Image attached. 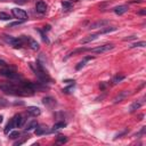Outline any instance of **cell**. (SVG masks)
I'll return each instance as SVG.
<instances>
[{"mask_svg": "<svg viewBox=\"0 0 146 146\" xmlns=\"http://www.w3.org/2000/svg\"><path fill=\"white\" fill-rule=\"evenodd\" d=\"M2 119H3V116H2V115H0V123L2 122Z\"/></svg>", "mask_w": 146, "mask_h": 146, "instance_id": "obj_36", "label": "cell"}, {"mask_svg": "<svg viewBox=\"0 0 146 146\" xmlns=\"http://www.w3.org/2000/svg\"><path fill=\"white\" fill-rule=\"evenodd\" d=\"M7 105H8V100H6L5 98L0 97V107H5Z\"/></svg>", "mask_w": 146, "mask_h": 146, "instance_id": "obj_29", "label": "cell"}, {"mask_svg": "<svg viewBox=\"0 0 146 146\" xmlns=\"http://www.w3.org/2000/svg\"><path fill=\"white\" fill-rule=\"evenodd\" d=\"M3 40L7 43H9L13 47H15V48H21L23 46V43H24L21 38L18 39V38H13V36H8V35H3Z\"/></svg>", "mask_w": 146, "mask_h": 146, "instance_id": "obj_5", "label": "cell"}, {"mask_svg": "<svg viewBox=\"0 0 146 146\" xmlns=\"http://www.w3.org/2000/svg\"><path fill=\"white\" fill-rule=\"evenodd\" d=\"M19 136H21V132H19V131H13V132L9 133V138H10V139H16V138H18Z\"/></svg>", "mask_w": 146, "mask_h": 146, "instance_id": "obj_26", "label": "cell"}, {"mask_svg": "<svg viewBox=\"0 0 146 146\" xmlns=\"http://www.w3.org/2000/svg\"><path fill=\"white\" fill-rule=\"evenodd\" d=\"M146 46V42L145 41H140V42H136V43H132L130 46V48H137V47H145Z\"/></svg>", "mask_w": 146, "mask_h": 146, "instance_id": "obj_25", "label": "cell"}, {"mask_svg": "<svg viewBox=\"0 0 146 146\" xmlns=\"http://www.w3.org/2000/svg\"><path fill=\"white\" fill-rule=\"evenodd\" d=\"M91 58H92V57H90V56H89V57H86V58H84V59H83L82 62H80V63H79V64H78V65L75 66V68H76L78 71H79V70H81V68H82V67H83V66L86 65L87 60H89V59H91Z\"/></svg>", "mask_w": 146, "mask_h": 146, "instance_id": "obj_22", "label": "cell"}, {"mask_svg": "<svg viewBox=\"0 0 146 146\" xmlns=\"http://www.w3.org/2000/svg\"><path fill=\"white\" fill-rule=\"evenodd\" d=\"M0 19H3V21H7V19H10V16L6 13H0Z\"/></svg>", "mask_w": 146, "mask_h": 146, "instance_id": "obj_28", "label": "cell"}, {"mask_svg": "<svg viewBox=\"0 0 146 146\" xmlns=\"http://www.w3.org/2000/svg\"><path fill=\"white\" fill-rule=\"evenodd\" d=\"M36 125H38V122H36L35 120H31V121H29V122L26 123V125H25V131H31V130L35 129Z\"/></svg>", "mask_w": 146, "mask_h": 146, "instance_id": "obj_18", "label": "cell"}, {"mask_svg": "<svg viewBox=\"0 0 146 146\" xmlns=\"http://www.w3.org/2000/svg\"><path fill=\"white\" fill-rule=\"evenodd\" d=\"M110 22L108 21H97L92 24L89 25V29H98V27H104L105 25H107Z\"/></svg>", "mask_w": 146, "mask_h": 146, "instance_id": "obj_17", "label": "cell"}, {"mask_svg": "<svg viewBox=\"0 0 146 146\" xmlns=\"http://www.w3.org/2000/svg\"><path fill=\"white\" fill-rule=\"evenodd\" d=\"M138 14H139V15H145V14H146V9H145V8H143L141 10H139V11H138Z\"/></svg>", "mask_w": 146, "mask_h": 146, "instance_id": "obj_33", "label": "cell"}, {"mask_svg": "<svg viewBox=\"0 0 146 146\" xmlns=\"http://www.w3.org/2000/svg\"><path fill=\"white\" fill-rule=\"evenodd\" d=\"M128 6H125V5H121V6H117V7H114L113 8V11L116 14V15H123L124 13H127L128 11Z\"/></svg>", "mask_w": 146, "mask_h": 146, "instance_id": "obj_13", "label": "cell"}, {"mask_svg": "<svg viewBox=\"0 0 146 146\" xmlns=\"http://www.w3.org/2000/svg\"><path fill=\"white\" fill-rule=\"evenodd\" d=\"M11 14L15 18L19 19V21H26L27 19V14L26 11H24L23 9H19V8H13L11 9Z\"/></svg>", "mask_w": 146, "mask_h": 146, "instance_id": "obj_6", "label": "cell"}, {"mask_svg": "<svg viewBox=\"0 0 146 146\" xmlns=\"http://www.w3.org/2000/svg\"><path fill=\"white\" fill-rule=\"evenodd\" d=\"M21 39L23 40V42H29V46H30L31 49H33V50H38L39 49V43L34 39H32L30 36H25V35H22Z\"/></svg>", "mask_w": 146, "mask_h": 146, "instance_id": "obj_7", "label": "cell"}, {"mask_svg": "<svg viewBox=\"0 0 146 146\" xmlns=\"http://www.w3.org/2000/svg\"><path fill=\"white\" fill-rule=\"evenodd\" d=\"M56 141H57L58 144H64V143L67 141V138H66L65 136H58L57 139H56Z\"/></svg>", "mask_w": 146, "mask_h": 146, "instance_id": "obj_27", "label": "cell"}, {"mask_svg": "<svg viewBox=\"0 0 146 146\" xmlns=\"http://www.w3.org/2000/svg\"><path fill=\"white\" fill-rule=\"evenodd\" d=\"M113 31H116V27L115 26H112V27H106V29H102L98 34H103V33H108V32H113Z\"/></svg>", "mask_w": 146, "mask_h": 146, "instance_id": "obj_24", "label": "cell"}, {"mask_svg": "<svg viewBox=\"0 0 146 146\" xmlns=\"http://www.w3.org/2000/svg\"><path fill=\"white\" fill-rule=\"evenodd\" d=\"M27 113L30 114V115H32V116H38V115H40L41 114V110L39 108V107H36V106H30V107H27Z\"/></svg>", "mask_w": 146, "mask_h": 146, "instance_id": "obj_15", "label": "cell"}, {"mask_svg": "<svg viewBox=\"0 0 146 146\" xmlns=\"http://www.w3.org/2000/svg\"><path fill=\"white\" fill-rule=\"evenodd\" d=\"M66 125V123L65 122H63V121H60V122H57V123H55L54 124V127H52V130L55 131V130H59V129H62V128H64Z\"/></svg>", "mask_w": 146, "mask_h": 146, "instance_id": "obj_23", "label": "cell"}, {"mask_svg": "<svg viewBox=\"0 0 146 146\" xmlns=\"http://www.w3.org/2000/svg\"><path fill=\"white\" fill-rule=\"evenodd\" d=\"M42 103H43V105H46V106L49 107V108H52V107L56 105V100H55L52 97H44V98L42 99Z\"/></svg>", "mask_w": 146, "mask_h": 146, "instance_id": "obj_14", "label": "cell"}, {"mask_svg": "<svg viewBox=\"0 0 146 146\" xmlns=\"http://www.w3.org/2000/svg\"><path fill=\"white\" fill-rule=\"evenodd\" d=\"M15 2L18 3V5H23V3H26L27 0H15Z\"/></svg>", "mask_w": 146, "mask_h": 146, "instance_id": "obj_30", "label": "cell"}, {"mask_svg": "<svg viewBox=\"0 0 146 146\" xmlns=\"http://www.w3.org/2000/svg\"><path fill=\"white\" fill-rule=\"evenodd\" d=\"M0 75L1 76H5V78H8L10 80H16V79H21L19 74L17 72H15L14 70L11 68H8V67H2L0 68Z\"/></svg>", "mask_w": 146, "mask_h": 146, "instance_id": "obj_3", "label": "cell"}, {"mask_svg": "<svg viewBox=\"0 0 146 146\" xmlns=\"http://www.w3.org/2000/svg\"><path fill=\"white\" fill-rule=\"evenodd\" d=\"M47 8H48L47 3H46L44 1H42V0H39V1L35 3V10H36L39 14H44V13L47 11Z\"/></svg>", "mask_w": 146, "mask_h": 146, "instance_id": "obj_9", "label": "cell"}, {"mask_svg": "<svg viewBox=\"0 0 146 146\" xmlns=\"http://www.w3.org/2000/svg\"><path fill=\"white\" fill-rule=\"evenodd\" d=\"M0 90L7 95L11 96H32L34 91L30 89L25 82H9V81H0Z\"/></svg>", "mask_w": 146, "mask_h": 146, "instance_id": "obj_1", "label": "cell"}, {"mask_svg": "<svg viewBox=\"0 0 146 146\" xmlns=\"http://www.w3.org/2000/svg\"><path fill=\"white\" fill-rule=\"evenodd\" d=\"M125 76L123 75V74H116L114 78H113V80H112V82H113V84H116V83H119V82H121L123 79H124Z\"/></svg>", "mask_w": 146, "mask_h": 146, "instance_id": "obj_20", "label": "cell"}, {"mask_svg": "<svg viewBox=\"0 0 146 146\" xmlns=\"http://www.w3.org/2000/svg\"><path fill=\"white\" fill-rule=\"evenodd\" d=\"M13 120H14L15 128H19V127H22V125L24 124V121H25V119H24V116H23L22 114H16V115L13 117Z\"/></svg>", "mask_w": 146, "mask_h": 146, "instance_id": "obj_11", "label": "cell"}, {"mask_svg": "<svg viewBox=\"0 0 146 146\" xmlns=\"http://www.w3.org/2000/svg\"><path fill=\"white\" fill-rule=\"evenodd\" d=\"M145 129H146V127H143V128H141V130L139 131V133H138L137 136H141V135H144V132H145Z\"/></svg>", "mask_w": 146, "mask_h": 146, "instance_id": "obj_32", "label": "cell"}, {"mask_svg": "<svg viewBox=\"0 0 146 146\" xmlns=\"http://www.w3.org/2000/svg\"><path fill=\"white\" fill-rule=\"evenodd\" d=\"M14 128H15V124H14V120L11 119V120L7 123V125H6V128H5V130H3V131H5V133H8V132H9L10 130H13Z\"/></svg>", "mask_w": 146, "mask_h": 146, "instance_id": "obj_19", "label": "cell"}, {"mask_svg": "<svg viewBox=\"0 0 146 146\" xmlns=\"http://www.w3.org/2000/svg\"><path fill=\"white\" fill-rule=\"evenodd\" d=\"M31 67L33 68V71H34V73H35V75L38 76V79L40 80V82H42V83H47V82H49V81H50V78H49V76H48V74L44 72L43 67L40 65V63H39V62H36L35 67H34L33 65H31Z\"/></svg>", "mask_w": 146, "mask_h": 146, "instance_id": "obj_2", "label": "cell"}, {"mask_svg": "<svg viewBox=\"0 0 146 146\" xmlns=\"http://www.w3.org/2000/svg\"><path fill=\"white\" fill-rule=\"evenodd\" d=\"M129 96V92L127 91V90H124V91H121L115 98H114V103L115 104H117V103H120V102H122V100H124L127 97Z\"/></svg>", "mask_w": 146, "mask_h": 146, "instance_id": "obj_16", "label": "cell"}, {"mask_svg": "<svg viewBox=\"0 0 146 146\" xmlns=\"http://www.w3.org/2000/svg\"><path fill=\"white\" fill-rule=\"evenodd\" d=\"M132 39H136V36H135V35H131V36H128V38H125L124 40H125V41H128V40H132Z\"/></svg>", "mask_w": 146, "mask_h": 146, "instance_id": "obj_34", "label": "cell"}, {"mask_svg": "<svg viewBox=\"0 0 146 146\" xmlns=\"http://www.w3.org/2000/svg\"><path fill=\"white\" fill-rule=\"evenodd\" d=\"M0 65H1V66H5V65H6V62L2 60V59H0Z\"/></svg>", "mask_w": 146, "mask_h": 146, "instance_id": "obj_35", "label": "cell"}, {"mask_svg": "<svg viewBox=\"0 0 146 146\" xmlns=\"http://www.w3.org/2000/svg\"><path fill=\"white\" fill-rule=\"evenodd\" d=\"M62 6H63L64 10H66V11H68V10L72 9V2H71L70 0H67V1H63V2H62Z\"/></svg>", "mask_w": 146, "mask_h": 146, "instance_id": "obj_21", "label": "cell"}, {"mask_svg": "<svg viewBox=\"0 0 146 146\" xmlns=\"http://www.w3.org/2000/svg\"><path fill=\"white\" fill-rule=\"evenodd\" d=\"M51 130L48 129L47 125H36L35 130H34V133L36 136H42V135H46V133H49Z\"/></svg>", "mask_w": 146, "mask_h": 146, "instance_id": "obj_10", "label": "cell"}, {"mask_svg": "<svg viewBox=\"0 0 146 146\" xmlns=\"http://www.w3.org/2000/svg\"><path fill=\"white\" fill-rule=\"evenodd\" d=\"M22 22H23V21H18V22H15V23H11V24H10L9 26H16V25H19V24H21Z\"/></svg>", "mask_w": 146, "mask_h": 146, "instance_id": "obj_31", "label": "cell"}, {"mask_svg": "<svg viewBox=\"0 0 146 146\" xmlns=\"http://www.w3.org/2000/svg\"><path fill=\"white\" fill-rule=\"evenodd\" d=\"M98 33H96V34H90V35H87V36H84V38H82L81 40H80V43L81 44H84V43H89V42H91V41H94V40H96L97 38H98Z\"/></svg>", "mask_w": 146, "mask_h": 146, "instance_id": "obj_12", "label": "cell"}, {"mask_svg": "<svg viewBox=\"0 0 146 146\" xmlns=\"http://www.w3.org/2000/svg\"><path fill=\"white\" fill-rule=\"evenodd\" d=\"M113 48H114L113 43H106V44H102V46H98V47H95V48H91L88 50H90L94 54H104V52H108Z\"/></svg>", "mask_w": 146, "mask_h": 146, "instance_id": "obj_4", "label": "cell"}, {"mask_svg": "<svg viewBox=\"0 0 146 146\" xmlns=\"http://www.w3.org/2000/svg\"><path fill=\"white\" fill-rule=\"evenodd\" d=\"M144 99H145V98H141V99H138V100L133 102V103L130 105V107H129V112H130V113H133V112H136L137 110H139V108L144 105V103H145Z\"/></svg>", "mask_w": 146, "mask_h": 146, "instance_id": "obj_8", "label": "cell"}]
</instances>
